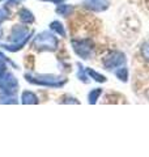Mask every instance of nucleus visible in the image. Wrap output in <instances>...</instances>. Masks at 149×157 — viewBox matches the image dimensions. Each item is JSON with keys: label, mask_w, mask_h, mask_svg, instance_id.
<instances>
[{"label": "nucleus", "mask_w": 149, "mask_h": 157, "mask_svg": "<svg viewBox=\"0 0 149 157\" xmlns=\"http://www.w3.org/2000/svg\"><path fill=\"white\" fill-rule=\"evenodd\" d=\"M101 94H102V89H99V88L93 89L90 93H89V102H90V104H96Z\"/></svg>", "instance_id": "nucleus-7"}, {"label": "nucleus", "mask_w": 149, "mask_h": 157, "mask_svg": "<svg viewBox=\"0 0 149 157\" xmlns=\"http://www.w3.org/2000/svg\"><path fill=\"white\" fill-rule=\"evenodd\" d=\"M73 48L82 59H89L92 55L93 43L90 39H80V41H72Z\"/></svg>", "instance_id": "nucleus-2"}, {"label": "nucleus", "mask_w": 149, "mask_h": 157, "mask_svg": "<svg viewBox=\"0 0 149 157\" xmlns=\"http://www.w3.org/2000/svg\"><path fill=\"white\" fill-rule=\"evenodd\" d=\"M71 11H72V7H67V6H62V7L58 8V12L63 13L64 16H67L68 13H71Z\"/></svg>", "instance_id": "nucleus-8"}, {"label": "nucleus", "mask_w": 149, "mask_h": 157, "mask_svg": "<svg viewBox=\"0 0 149 157\" xmlns=\"http://www.w3.org/2000/svg\"><path fill=\"white\" fill-rule=\"evenodd\" d=\"M126 63H127L126 54L122 52V51L109 52L102 60V64L105 67V70H107V71H111V70H115L118 67L126 66Z\"/></svg>", "instance_id": "nucleus-1"}, {"label": "nucleus", "mask_w": 149, "mask_h": 157, "mask_svg": "<svg viewBox=\"0 0 149 157\" xmlns=\"http://www.w3.org/2000/svg\"><path fill=\"white\" fill-rule=\"evenodd\" d=\"M88 73H89V76H90L92 78H94V80L98 81V82H106V80H107V78L103 76V75L96 72L94 70H92V68H88Z\"/></svg>", "instance_id": "nucleus-5"}, {"label": "nucleus", "mask_w": 149, "mask_h": 157, "mask_svg": "<svg viewBox=\"0 0 149 157\" xmlns=\"http://www.w3.org/2000/svg\"><path fill=\"white\" fill-rule=\"evenodd\" d=\"M85 6L94 12H103L110 6L109 0H85Z\"/></svg>", "instance_id": "nucleus-3"}, {"label": "nucleus", "mask_w": 149, "mask_h": 157, "mask_svg": "<svg viewBox=\"0 0 149 157\" xmlns=\"http://www.w3.org/2000/svg\"><path fill=\"white\" fill-rule=\"evenodd\" d=\"M140 54H141V56H143L144 60H145L147 63H149V41H145L141 45Z\"/></svg>", "instance_id": "nucleus-6"}, {"label": "nucleus", "mask_w": 149, "mask_h": 157, "mask_svg": "<svg viewBox=\"0 0 149 157\" xmlns=\"http://www.w3.org/2000/svg\"><path fill=\"white\" fill-rule=\"evenodd\" d=\"M115 76H117L120 81L127 82V81H128V68H127L126 66L118 67V70L115 71Z\"/></svg>", "instance_id": "nucleus-4"}]
</instances>
